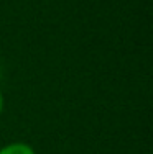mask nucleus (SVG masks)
Masks as SVG:
<instances>
[{
  "label": "nucleus",
  "instance_id": "nucleus-1",
  "mask_svg": "<svg viewBox=\"0 0 153 154\" xmlns=\"http://www.w3.org/2000/svg\"><path fill=\"white\" fill-rule=\"evenodd\" d=\"M0 154H36V152L27 143L15 141V143H10V144L0 148Z\"/></svg>",
  "mask_w": 153,
  "mask_h": 154
},
{
  "label": "nucleus",
  "instance_id": "nucleus-2",
  "mask_svg": "<svg viewBox=\"0 0 153 154\" xmlns=\"http://www.w3.org/2000/svg\"><path fill=\"white\" fill-rule=\"evenodd\" d=\"M3 105H5V98H3V94L0 92V115H2V112H3Z\"/></svg>",
  "mask_w": 153,
  "mask_h": 154
}]
</instances>
